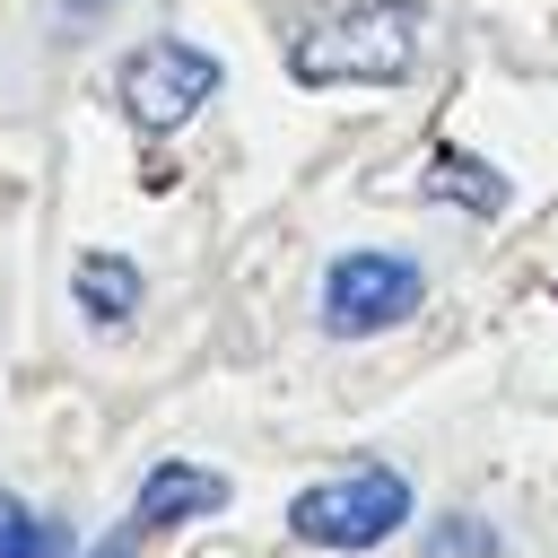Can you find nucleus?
I'll return each mask as SVG.
<instances>
[{
	"label": "nucleus",
	"instance_id": "nucleus-1",
	"mask_svg": "<svg viewBox=\"0 0 558 558\" xmlns=\"http://www.w3.org/2000/svg\"><path fill=\"white\" fill-rule=\"evenodd\" d=\"M418 44H427L418 0H340L314 26H296L288 78L296 87H401L418 70Z\"/></svg>",
	"mask_w": 558,
	"mask_h": 558
},
{
	"label": "nucleus",
	"instance_id": "nucleus-2",
	"mask_svg": "<svg viewBox=\"0 0 558 558\" xmlns=\"http://www.w3.org/2000/svg\"><path fill=\"white\" fill-rule=\"evenodd\" d=\"M401 523H410V480H401V471H384V462L340 471V480H314V488H296V497H288V532H296V541H314V549H340V558L384 549Z\"/></svg>",
	"mask_w": 558,
	"mask_h": 558
},
{
	"label": "nucleus",
	"instance_id": "nucleus-3",
	"mask_svg": "<svg viewBox=\"0 0 558 558\" xmlns=\"http://www.w3.org/2000/svg\"><path fill=\"white\" fill-rule=\"evenodd\" d=\"M209 96H218V52H201L183 35H157L140 52H122V70H113V105L140 140H174Z\"/></svg>",
	"mask_w": 558,
	"mask_h": 558
},
{
	"label": "nucleus",
	"instance_id": "nucleus-4",
	"mask_svg": "<svg viewBox=\"0 0 558 558\" xmlns=\"http://www.w3.org/2000/svg\"><path fill=\"white\" fill-rule=\"evenodd\" d=\"M418 305H427L418 253L357 244V253H340V262L323 270V331H331V340H384V331H401Z\"/></svg>",
	"mask_w": 558,
	"mask_h": 558
},
{
	"label": "nucleus",
	"instance_id": "nucleus-5",
	"mask_svg": "<svg viewBox=\"0 0 558 558\" xmlns=\"http://www.w3.org/2000/svg\"><path fill=\"white\" fill-rule=\"evenodd\" d=\"M227 506V480L209 471V462H157L148 480H140V497H131V532L148 541V532H174V523H192V514H218Z\"/></svg>",
	"mask_w": 558,
	"mask_h": 558
},
{
	"label": "nucleus",
	"instance_id": "nucleus-6",
	"mask_svg": "<svg viewBox=\"0 0 558 558\" xmlns=\"http://www.w3.org/2000/svg\"><path fill=\"white\" fill-rule=\"evenodd\" d=\"M70 305H78L87 331H122L140 314V262L131 253H87L78 279H70Z\"/></svg>",
	"mask_w": 558,
	"mask_h": 558
},
{
	"label": "nucleus",
	"instance_id": "nucleus-7",
	"mask_svg": "<svg viewBox=\"0 0 558 558\" xmlns=\"http://www.w3.org/2000/svg\"><path fill=\"white\" fill-rule=\"evenodd\" d=\"M427 201H462L471 218H497L506 209V174L480 166V157H462V148H436L427 157Z\"/></svg>",
	"mask_w": 558,
	"mask_h": 558
},
{
	"label": "nucleus",
	"instance_id": "nucleus-8",
	"mask_svg": "<svg viewBox=\"0 0 558 558\" xmlns=\"http://www.w3.org/2000/svg\"><path fill=\"white\" fill-rule=\"evenodd\" d=\"M0 558H70V532L52 514H35L26 497L0 488Z\"/></svg>",
	"mask_w": 558,
	"mask_h": 558
},
{
	"label": "nucleus",
	"instance_id": "nucleus-9",
	"mask_svg": "<svg viewBox=\"0 0 558 558\" xmlns=\"http://www.w3.org/2000/svg\"><path fill=\"white\" fill-rule=\"evenodd\" d=\"M427 558H497V523L488 514H445L427 532Z\"/></svg>",
	"mask_w": 558,
	"mask_h": 558
},
{
	"label": "nucleus",
	"instance_id": "nucleus-10",
	"mask_svg": "<svg viewBox=\"0 0 558 558\" xmlns=\"http://www.w3.org/2000/svg\"><path fill=\"white\" fill-rule=\"evenodd\" d=\"M87 558H140V532H131V523H113V541H96Z\"/></svg>",
	"mask_w": 558,
	"mask_h": 558
}]
</instances>
